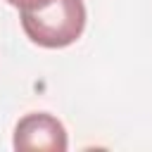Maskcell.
Instances as JSON below:
<instances>
[{
    "instance_id": "1",
    "label": "cell",
    "mask_w": 152,
    "mask_h": 152,
    "mask_svg": "<svg viewBox=\"0 0 152 152\" xmlns=\"http://www.w3.org/2000/svg\"><path fill=\"white\" fill-rule=\"evenodd\" d=\"M19 19L31 43L59 50L81 38L86 28V5L83 0H50L38 10L19 12Z\"/></svg>"
},
{
    "instance_id": "2",
    "label": "cell",
    "mask_w": 152,
    "mask_h": 152,
    "mask_svg": "<svg viewBox=\"0 0 152 152\" xmlns=\"http://www.w3.org/2000/svg\"><path fill=\"white\" fill-rule=\"evenodd\" d=\"M14 150H50L64 152L69 147L66 131L59 119L48 112H33L17 121L14 126Z\"/></svg>"
},
{
    "instance_id": "3",
    "label": "cell",
    "mask_w": 152,
    "mask_h": 152,
    "mask_svg": "<svg viewBox=\"0 0 152 152\" xmlns=\"http://www.w3.org/2000/svg\"><path fill=\"white\" fill-rule=\"evenodd\" d=\"M12 7H17L19 12H28V10H38L43 5H48L50 0H7Z\"/></svg>"
}]
</instances>
